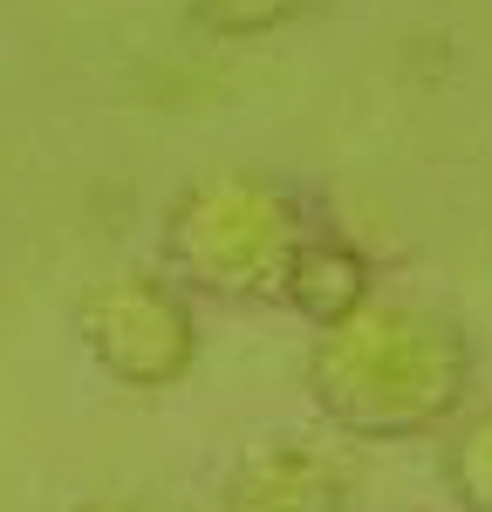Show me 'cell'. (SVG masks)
<instances>
[{
	"label": "cell",
	"instance_id": "1",
	"mask_svg": "<svg viewBox=\"0 0 492 512\" xmlns=\"http://www.w3.org/2000/svg\"><path fill=\"white\" fill-rule=\"evenodd\" d=\"M472 376H479L472 335L445 308H424L404 294H376L349 321L315 328L301 362V383L322 424L356 444L438 437L472 410Z\"/></svg>",
	"mask_w": 492,
	"mask_h": 512
},
{
	"label": "cell",
	"instance_id": "2",
	"mask_svg": "<svg viewBox=\"0 0 492 512\" xmlns=\"http://www.w3.org/2000/svg\"><path fill=\"white\" fill-rule=\"evenodd\" d=\"M315 233L294 185L267 171H205L164 205L158 260L185 294L226 301V308H281L287 267L301 239Z\"/></svg>",
	"mask_w": 492,
	"mask_h": 512
},
{
	"label": "cell",
	"instance_id": "3",
	"mask_svg": "<svg viewBox=\"0 0 492 512\" xmlns=\"http://www.w3.org/2000/svg\"><path fill=\"white\" fill-rule=\"evenodd\" d=\"M76 342L117 390H178L199 362V315L171 274H103L76 294Z\"/></svg>",
	"mask_w": 492,
	"mask_h": 512
},
{
	"label": "cell",
	"instance_id": "4",
	"mask_svg": "<svg viewBox=\"0 0 492 512\" xmlns=\"http://www.w3.org/2000/svg\"><path fill=\"white\" fill-rule=\"evenodd\" d=\"M356 478L349 465L308 437L246 444L233 472L219 478V512H349Z\"/></svg>",
	"mask_w": 492,
	"mask_h": 512
},
{
	"label": "cell",
	"instance_id": "5",
	"mask_svg": "<svg viewBox=\"0 0 492 512\" xmlns=\"http://www.w3.org/2000/svg\"><path fill=\"white\" fill-rule=\"evenodd\" d=\"M369 301H376V260H369L349 233L315 226V233L301 239L294 267H287L281 308L301 315L308 328H335V321H349L356 308H369Z\"/></svg>",
	"mask_w": 492,
	"mask_h": 512
},
{
	"label": "cell",
	"instance_id": "6",
	"mask_svg": "<svg viewBox=\"0 0 492 512\" xmlns=\"http://www.w3.org/2000/svg\"><path fill=\"white\" fill-rule=\"evenodd\" d=\"M451 506L458 512H492V403L465 410L445 437V458H438Z\"/></svg>",
	"mask_w": 492,
	"mask_h": 512
},
{
	"label": "cell",
	"instance_id": "7",
	"mask_svg": "<svg viewBox=\"0 0 492 512\" xmlns=\"http://www.w3.org/2000/svg\"><path fill=\"white\" fill-rule=\"evenodd\" d=\"M322 0H192V21L219 41H253V35H281L294 21H308Z\"/></svg>",
	"mask_w": 492,
	"mask_h": 512
},
{
	"label": "cell",
	"instance_id": "8",
	"mask_svg": "<svg viewBox=\"0 0 492 512\" xmlns=\"http://www.w3.org/2000/svg\"><path fill=\"white\" fill-rule=\"evenodd\" d=\"M62 512H151V506H137V499H69Z\"/></svg>",
	"mask_w": 492,
	"mask_h": 512
}]
</instances>
